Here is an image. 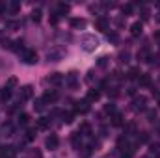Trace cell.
Instances as JSON below:
<instances>
[{"mask_svg":"<svg viewBox=\"0 0 160 158\" xmlns=\"http://www.w3.org/2000/svg\"><path fill=\"white\" fill-rule=\"evenodd\" d=\"M58 145H60L58 136H56V134H50V136L47 138V147H48V149H58Z\"/></svg>","mask_w":160,"mask_h":158,"instance_id":"obj_7","label":"cell"},{"mask_svg":"<svg viewBox=\"0 0 160 158\" xmlns=\"http://www.w3.org/2000/svg\"><path fill=\"white\" fill-rule=\"evenodd\" d=\"M95 26H97L99 30H102V32H106V30H108V21H106L104 17H99V19L95 21Z\"/></svg>","mask_w":160,"mask_h":158,"instance_id":"obj_11","label":"cell"},{"mask_svg":"<svg viewBox=\"0 0 160 158\" xmlns=\"http://www.w3.org/2000/svg\"><path fill=\"white\" fill-rule=\"evenodd\" d=\"M138 60L147 62V60H149V50H147V48H142V50L138 52Z\"/></svg>","mask_w":160,"mask_h":158,"instance_id":"obj_19","label":"cell"},{"mask_svg":"<svg viewBox=\"0 0 160 158\" xmlns=\"http://www.w3.org/2000/svg\"><path fill=\"white\" fill-rule=\"evenodd\" d=\"M48 125H50V119H48V117L38 119V128H39V130H47V128H48Z\"/></svg>","mask_w":160,"mask_h":158,"instance_id":"obj_15","label":"cell"},{"mask_svg":"<svg viewBox=\"0 0 160 158\" xmlns=\"http://www.w3.org/2000/svg\"><path fill=\"white\" fill-rule=\"evenodd\" d=\"M108 39H112V41H118V36H116V34H108Z\"/></svg>","mask_w":160,"mask_h":158,"instance_id":"obj_42","label":"cell"},{"mask_svg":"<svg viewBox=\"0 0 160 158\" xmlns=\"http://www.w3.org/2000/svg\"><path fill=\"white\" fill-rule=\"evenodd\" d=\"M142 77V71L138 69V67H132L130 71H128V78H132V80H138Z\"/></svg>","mask_w":160,"mask_h":158,"instance_id":"obj_16","label":"cell"},{"mask_svg":"<svg viewBox=\"0 0 160 158\" xmlns=\"http://www.w3.org/2000/svg\"><path fill=\"white\" fill-rule=\"evenodd\" d=\"M28 121H30V116L28 114H21L19 116V125H28Z\"/></svg>","mask_w":160,"mask_h":158,"instance_id":"obj_27","label":"cell"},{"mask_svg":"<svg viewBox=\"0 0 160 158\" xmlns=\"http://www.w3.org/2000/svg\"><path fill=\"white\" fill-rule=\"evenodd\" d=\"M69 9H71V7H69V4H63V2H60V4H58V15H60V13H62V15H65V13H69Z\"/></svg>","mask_w":160,"mask_h":158,"instance_id":"obj_17","label":"cell"},{"mask_svg":"<svg viewBox=\"0 0 160 158\" xmlns=\"http://www.w3.org/2000/svg\"><path fill=\"white\" fill-rule=\"evenodd\" d=\"M34 108H36L38 112H41V110L45 108V101H43V99H38V101H36V104H34Z\"/></svg>","mask_w":160,"mask_h":158,"instance_id":"obj_29","label":"cell"},{"mask_svg":"<svg viewBox=\"0 0 160 158\" xmlns=\"http://www.w3.org/2000/svg\"><path fill=\"white\" fill-rule=\"evenodd\" d=\"M48 82H50V84H54V86H60V84L63 82V77H62L60 73H54V75H50V77H48Z\"/></svg>","mask_w":160,"mask_h":158,"instance_id":"obj_12","label":"cell"},{"mask_svg":"<svg viewBox=\"0 0 160 158\" xmlns=\"http://www.w3.org/2000/svg\"><path fill=\"white\" fill-rule=\"evenodd\" d=\"M11 130H13V128H11V125H9V123H6V125H4V132H6V136H11Z\"/></svg>","mask_w":160,"mask_h":158,"instance_id":"obj_33","label":"cell"},{"mask_svg":"<svg viewBox=\"0 0 160 158\" xmlns=\"http://www.w3.org/2000/svg\"><path fill=\"white\" fill-rule=\"evenodd\" d=\"M0 37H4V32H2V30H0Z\"/></svg>","mask_w":160,"mask_h":158,"instance_id":"obj_44","label":"cell"},{"mask_svg":"<svg viewBox=\"0 0 160 158\" xmlns=\"http://www.w3.org/2000/svg\"><path fill=\"white\" fill-rule=\"evenodd\" d=\"M104 112H106V114H112V116H114V114H116V104L108 102V104L104 106Z\"/></svg>","mask_w":160,"mask_h":158,"instance_id":"obj_25","label":"cell"},{"mask_svg":"<svg viewBox=\"0 0 160 158\" xmlns=\"http://www.w3.org/2000/svg\"><path fill=\"white\" fill-rule=\"evenodd\" d=\"M32 95H34L32 86H24V87H21V101H28V99H32Z\"/></svg>","mask_w":160,"mask_h":158,"instance_id":"obj_6","label":"cell"},{"mask_svg":"<svg viewBox=\"0 0 160 158\" xmlns=\"http://www.w3.org/2000/svg\"><path fill=\"white\" fill-rule=\"evenodd\" d=\"M58 21H60V15H58V13H54V15L50 17V22H52V24H58Z\"/></svg>","mask_w":160,"mask_h":158,"instance_id":"obj_37","label":"cell"},{"mask_svg":"<svg viewBox=\"0 0 160 158\" xmlns=\"http://www.w3.org/2000/svg\"><path fill=\"white\" fill-rule=\"evenodd\" d=\"M71 26H73V28H84V26H86V21H84V19H73V21H71Z\"/></svg>","mask_w":160,"mask_h":158,"instance_id":"obj_18","label":"cell"},{"mask_svg":"<svg viewBox=\"0 0 160 158\" xmlns=\"http://www.w3.org/2000/svg\"><path fill=\"white\" fill-rule=\"evenodd\" d=\"M75 116H77L75 112H63V114H62V119H63V123L71 125V123L75 121Z\"/></svg>","mask_w":160,"mask_h":158,"instance_id":"obj_14","label":"cell"},{"mask_svg":"<svg viewBox=\"0 0 160 158\" xmlns=\"http://www.w3.org/2000/svg\"><path fill=\"white\" fill-rule=\"evenodd\" d=\"M121 9H123V15L127 17V15H130V13H132V9H134V6H132V4H125V6H123Z\"/></svg>","mask_w":160,"mask_h":158,"instance_id":"obj_24","label":"cell"},{"mask_svg":"<svg viewBox=\"0 0 160 158\" xmlns=\"http://www.w3.org/2000/svg\"><path fill=\"white\" fill-rule=\"evenodd\" d=\"M15 84H17V78H15V77H11V78L8 80V84H6V87H8V89H11V87H13Z\"/></svg>","mask_w":160,"mask_h":158,"instance_id":"obj_30","label":"cell"},{"mask_svg":"<svg viewBox=\"0 0 160 158\" xmlns=\"http://www.w3.org/2000/svg\"><path fill=\"white\" fill-rule=\"evenodd\" d=\"M88 110H89V102H88V101H78V102L75 104V110H73V112H75V114H86Z\"/></svg>","mask_w":160,"mask_h":158,"instance_id":"obj_5","label":"cell"},{"mask_svg":"<svg viewBox=\"0 0 160 158\" xmlns=\"http://www.w3.org/2000/svg\"><path fill=\"white\" fill-rule=\"evenodd\" d=\"M9 97H11V89H8V87H4V89L0 91V99H2V101H8Z\"/></svg>","mask_w":160,"mask_h":158,"instance_id":"obj_23","label":"cell"},{"mask_svg":"<svg viewBox=\"0 0 160 158\" xmlns=\"http://www.w3.org/2000/svg\"><path fill=\"white\" fill-rule=\"evenodd\" d=\"M8 9V4H4V2H0V13H4Z\"/></svg>","mask_w":160,"mask_h":158,"instance_id":"obj_41","label":"cell"},{"mask_svg":"<svg viewBox=\"0 0 160 158\" xmlns=\"http://www.w3.org/2000/svg\"><path fill=\"white\" fill-rule=\"evenodd\" d=\"M157 97H158V106H160V93H158V95H157Z\"/></svg>","mask_w":160,"mask_h":158,"instance_id":"obj_45","label":"cell"},{"mask_svg":"<svg viewBox=\"0 0 160 158\" xmlns=\"http://www.w3.org/2000/svg\"><path fill=\"white\" fill-rule=\"evenodd\" d=\"M0 155L4 158H15L17 155V151H15V147H11V145H8V147H2V151H0Z\"/></svg>","mask_w":160,"mask_h":158,"instance_id":"obj_8","label":"cell"},{"mask_svg":"<svg viewBox=\"0 0 160 158\" xmlns=\"http://www.w3.org/2000/svg\"><path fill=\"white\" fill-rule=\"evenodd\" d=\"M11 50H15V52H24L26 48H24V41L22 39H17L11 43Z\"/></svg>","mask_w":160,"mask_h":158,"instance_id":"obj_10","label":"cell"},{"mask_svg":"<svg viewBox=\"0 0 160 158\" xmlns=\"http://www.w3.org/2000/svg\"><path fill=\"white\" fill-rule=\"evenodd\" d=\"M142 19H143V21H147V19H149V9H145V7L142 9Z\"/></svg>","mask_w":160,"mask_h":158,"instance_id":"obj_36","label":"cell"},{"mask_svg":"<svg viewBox=\"0 0 160 158\" xmlns=\"http://www.w3.org/2000/svg\"><path fill=\"white\" fill-rule=\"evenodd\" d=\"M89 132V125L88 123H82V126H80V134H88Z\"/></svg>","mask_w":160,"mask_h":158,"instance_id":"obj_31","label":"cell"},{"mask_svg":"<svg viewBox=\"0 0 160 158\" xmlns=\"http://www.w3.org/2000/svg\"><path fill=\"white\" fill-rule=\"evenodd\" d=\"M22 62H24V63H28V65H34V63L38 62V54H36V50L26 48V50L22 52Z\"/></svg>","mask_w":160,"mask_h":158,"instance_id":"obj_2","label":"cell"},{"mask_svg":"<svg viewBox=\"0 0 160 158\" xmlns=\"http://www.w3.org/2000/svg\"><path fill=\"white\" fill-rule=\"evenodd\" d=\"M56 99H58V93H56V91H47V93L43 95V101H45V102H54Z\"/></svg>","mask_w":160,"mask_h":158,"instance_id":"obj_13","label":"cell"},{"mask_svg":"<svg viewBox=\"0 0 160 158\" xmlns=\"http://www.w3.org/2000/svg\"><path fill=\"white\" fill-rule=\"evenodd\" d=\"M142 32H143V24H142L140 21H136V22L130 24V36H132V37H140Z\"/></svg>","mask_w":160,"mask_h":158,"instance_id":"obj_4","label":"cell"},{"mask_svg":"<svg viewBox=\"0 0 160 158\" xmlns=\"http://www.w3.org/2000/svg\"><path fill=\"white\" fill-rule=\"evenodd\" d=\"M108 95H110V97H114V99H116V97H118V95H119V91H118V87H112V91H110V89H108Z\"/></svg>","mask_w":160,"mask_h":158,"instance_id":"obj_34","label":"cell"},{"mask_svg":"<svg viewBox=\"0 0 160 158\" xmlns=\"http://www.w3.org/2000/svg\"><path fill=\"white\" fill-rule=\"evenodd\" d=\"M82 45H84V50L91 52V50H95V48L99 47V39H97L95 36H84V41H82Z\"/></svg>","mask_w":160,"mask_h":158,"instance_id":"obj_1","label":"cell"},{"mask_svg":"<svg viewBox=\"0 0 160 158\" xmlns=\"http://www.w3.org/2000/svg\"><path fill=\"white\" fill-rule=\"evenodd\" d=\"M112 125H114V126H121V125H123L121 114H114V116H112Z\"/></svg>","mask_w":160,"mask_h":158,"instance_id":"obj_20","label":"cell"},{"mask_svg":"<svg viewBox=\"0 0 160 158\" xmlns=\"http://www.w3.org/2000/svg\"><path fill=\"white\" fill-rule=\"evenodd\" d=\"M138 82H140V86H149V84H151V77L142 73V77L138 78Z\"/></svg>","mask_w":160,"mask_h":158,"instance_id":"obj_21","label":"cell"},{"mask_svg":"<svg viewBox=\"0 0 160 158\" xmlns=\"http://www.w3.org/2000/svg\"><path fill=\"white\" fill-rule=\"evenodd\" d=\"M32 21L34 22H39L41 21V9H34L32 11Z\"/></svg>","mask_w":160,"mask_h":158,"instance_id":"obj_26","label":"cell"},{"mask_svg":"<svg viewBox=\"0 0 160 158\" xmlns=\"http://www.w3.org/2000/svg\"><path fill=\"white\" fill-rule=\"evenodd\" d=\"M145 104H147V99H145V97H142V95H140V97H136V99L132 101V108H134V110H138V112H143V110L147 108Z\"/></svg>","mask_w":160,"mask_h":158,"instance_id":"obj_3","label":"cell"},{"mask_svg":"<svg viewBox=\"0 0 160 158\" xmlns=\"http://www.w3.org/2000/svg\"><path fill=\"white\" fill-rule=\"evenodd\" d=\"M99 65H101V67L106 65V58H101V60H99Z\"/></svg>","mask_w":160,"mask_h":158,"instance_id":"obj_43","label":"cell"},{"mask_svg":"<svg viewBox=\"0 0 160 158\" xmlns=\"http://www.w3.org/2000/svg\"><path fill=\"white\" fill-rule=\"evenodd\" d=\"M0 158H4V156H2V155H0Z\"/></svg>","mask_w":160,"mask_h":158,"instance_id":"obj_46","label":"cell"},{"mask_svg":"<svg viewBox=\"0 0 160 158\" xmlns=\"http://www.w3.org/2000/svg\"><path fill=\"white\" fill-rule=\"evenodd\" d=\"M34 134H36V130H28L26 136H24V140H26V141H32V140H34Z\"/></svg>","mask_w":160,"mask_h":158,"instance_id":"obj_32","label":"cell"},{"mask_svg":"<svg viewBox=\"0 0 160 158\" xmlns=\"http://www.w3.org/2000/svg\"><path fill=\"white\" fill-rule=\"evenodd\" d=\"M99 99H101V91H97V89H89V91H88V97H86L88 102H95V101H99Z\"/></svg>","mask_w":160,"mask_h":158,"instance_id":"obj_9","label":"cell"},{"mask_svg":"<svg viewBox=\"0 0 160 158\" xmlns=\"http://www.w3.org/2000/svg\"><path fill=\"white\" fill-rule=\"evenodd\" d=\"M80 140H82V134H80V132H75V134H73V145H75V147L80 145Z\"/></svg>","mask_w":160,"mask_h":158,"instance_id":"obj_28","label":"cell"},{"mask_svg":"<svg viewBox=\"0 0 160 158\" xmlns=\"http://www.w3.org/2000/svg\"><path fill=\"white\" fill-rule=\"evenodd\" d=\"M119 58H121V62H125V63H127V62H128V52H123Z\"/></svg>","mask_w":160,"mask_h":158,"instance_id":"obj_39","label":"cell"},{"mask_svg":"<svg viewBox=\"0 0 160 158\" xmlns=\"http://www.w3.org/2000/svg\"><path fill=\"white\" fill-rule=\"evenodd\" d=\"M8 7H9V13H11V15H15V13L21 9V4H19V2H11Z\"/></svg>","mask_w":160,"mask_h":158,"instance_id":"obj_22","label":"cell"},{"mask_svg":"<svg viewBox=\"0 0 160 158\" xmlns=\"http://www.w3.org/2000/svg\"><path fill=\"white\" fill-rule=\"evenodd\" d=\"M149 140V136L145 134V132H142V136H140V141H147Z\"/></svg>","mask_w":160,"mask_h":158,"instance_id":"obj_40","label":"cell"},{"mask_svg":"<svg viewBox=\"0 0 160 158\" xmlns=\"http://www.w3.org/2000/svg\"><path fill=\"white\" fill-rule=\"evenodd\" d=\"M147 116H149V121H155V119H157V112H155V110H149Z\"/></svg>","mask_w":160,"mask_h":158,"instance_id":"obj_35","label":"cell"},{"mask_svg":"<svg viewBox=\"0 0 160 158\" xmlns=\"http://www.w3.org/2000/svg\"><path fill=\"white\" fill-rule=\"evenodd\" d=\"M8 26H9V28H11V30H15V28H19V26H21V24H19V22H17V21H11V22H8Z\"/></svg>","mask_w":160,"mask_h":158,"instance_id":"obj_38","label":"cell"}]
</instances>
